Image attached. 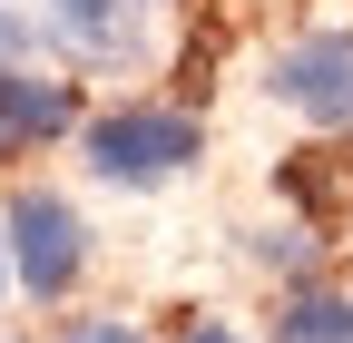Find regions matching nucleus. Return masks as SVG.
Wrapping results in <instances>:
<instances>
[{
	"label": "nucleus",
	"instance_id": "3",
	"mask_svg": "<svg viewBox=\"0 0 353 343\" xmlns=\"http://www.w3.org/2000/svg\"><path fill=\"white\" fill-rule=\"evenodd\" d=\"M10 255H20V284L59 304V294L79 284V265H88V226H79V206L50 196V187H30V196L10 206Z\"/></svg>",
	"mask_w": 353,
	"mask_h": 343
},
{
	"label": "nucleus",
	"instance_id": "6",
	"mask_svg": "<svg viewBox=\"0 0 353 343\" xmlns=\"http://www.w3.org/2000/svg\"><path fill=\"white\" fill-rule=\"evenodd\" d=\"M275 333L285 343H353V304H343V294H294Z\"/></svg>",
	"mask_w": 353,
	"mask_h": 343
},
{
	"label": "nucleus",
	"instance_id": "2",
	"mask_svg": "<svg viewBox=\"0 0 353 343\" xmlns=\"http://www.w3.org/2000/svg\"><path fill=\"white\" fill-rule=\"evenodd\" d=\"M20 39H59V50L118 59L138 39V0H0V50H20Z\"/></svg>",
	"mask_w": 353,
	"mask_h": 343
},
{
	"label": "nucleus",
	"instance_id": "7",
	"mask_svg": "<svg viewBox=\"0 0 353 343\" xmlns=\"http://www.w3.org/2000/svg\"><path fill=\"white\" fill-rule=\"evenodd\" d=\"M59 343H138V333H128V324H108V314H88V324H69Z\"/></svg>",
	"mask_w": 353,
	"mask_h": 343
},
{
	"label": "nucleus",
	"instance_id": "1",
	"mask_svg": "<svg viewBox=\"0 0 353 343\" xmlns=\"http://www.w3.org/2000/svg\"><path fill=\"white\" fill-rule=\"evenodd\" d=\"M196 147H206L196 118H176V108H118V118L88 127V167L118 177V187H157V177H176Z\"/></svg>",
	"mask_w": 353,
	"mask_h": 343
},
{
	"label": "nucleus",
	"instance_id": "8",
	"mask_svg": "<svg viewBox=\"0 0 353 343\" xmlns=\"http://www.w3.org/2000/svg\"><path fill=\"white\" fill-rule=\"evenodd\" d=\"M187 343H236V333H226V324H196V333H187Z\"/></svg>",
	"mask_w": 353,
	"mask_h": 343
},
{
	"label": "nucleus",
	"instance_id": "4",
	"mask_svg": "<svg viewBox=\"0 0 353 343\" xmlns=\"http://www.w3.org/2000/svg\"><path fill=\"white\" fill-rule=\"evenodd\" d=\"M275 98L304 108V118H353V39L343 30H314V39H294V50L275 59Z\"/></svg>",
	"mask_w": 353,
	"mask_h": 343
},
{
	"label": "nucleus",
	"instance_id": "5",
	"mask_svg": "<svg viewBox=\"0 0 353 343\" xmlns=\"http://www.w3.org/2000/svg\"><path fill=\"white\" fill-rule=\"evenodd\" d=\"M79 118L69 79H30V69H0V157H20L39 138H59V127Z\"/></svg>",
	"mask_w": 353,
	"mask_h": 343
}]
</instances>
